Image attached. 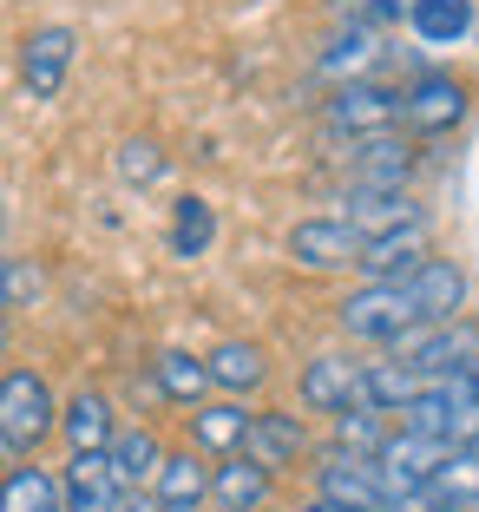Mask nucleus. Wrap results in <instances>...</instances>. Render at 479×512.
I'll return each instance as SVG.
<instances>
[{
  "label": "nucleus",
  "mask_w": 479,
  "mask_h": 512,
  "mask_svg": "<svg viewBox=\"0 0 479 512\" xmlns=\"http://www.w3.org/2000/svg\"><path fill=\"white\" fill-rule=\"evenodd\" d=\"M53 427H60V401H53L46 375H33V368H7V375H0V453L27 460Z\"/></svg>",
  "instance_id": "1"
},
{
  "label": "nucleus",
  "mask_w": 479,
  "mask_h": 512,
  "mask_svg": "<svg viewBox=\"0 0 479 512\" xmlns=\"http://www.w3.org/2000/svg\"><path fill=\"white\" fill-rule=\"evenodd\" d=\"M401 427L414 434H434L447 447H479V381L466 375H440L414 394V407L401 414Z\"/></svg>",
  "instance_id": "2"
},
{
  "label": "nucleus",
  "mask_w": 479,
  "mask_h": 512,
  "mask_svg": "<svg viewBox=\"0 0 479 512\" xmlns=\"http://www.w3.org/2000/svg\"><path fill=\"white\" fill-rule=\"evenodd\" d=\"M335 322H342V335H355V342H388V348L401 342V335L427 329L414 296H407V283H361L355 296H342Z\"/></svg>",
  "instance_id": "3"
},
{
  "label": "nucleus",
  "mask_w": 479,
  "mask_h": 512,
  "mask_svg": "<svg viewBox=\"0 0 479 512\" xmlns=\"http://www.w3.org/2000/svg\"><path fill=\"white\" fill-rule=\"evenodd\" d=\"M394 348H401V362L420 368L427 381H440V375H473V362H479V322H434V329L401 335Z\"/></svg>",
  "instance_id": "4"
},
{
  "label": "nucleus",
  "mask_w": 479,
  "mask_h": 512,
  "mask_svg": "<svg viewBox=\"0 0 479 512\" xmlns=\"http://www.w3.org/2000/svg\"><path fill=\"white\" fill-rule=\"evenodd\" d=\"M289 256H296V270H348V263H361V230L348 224V217H302L296 230H289Z\"/></svg>",
  "instance_id": "5"
},
{
  "label": "nucleus",
  "mask_w": 479,
  "mask_h": 512,
  "mask_svg": "<svg viewBox=\"0 0 479 512\" xmlns=\"http://www.w3.org/2000/svg\"><path fill=\"white\" fill-rule=\"evenodd\" d=\"M401 125V92L375 86V79H355V86H335L329 99V132H348V138H381Z\"/></svg>",
  "instance_id": "6"
},
{
  "label": "nucleus",
  "mask_w": 479,
  "mask_h": 512,
  "mask_svg": "<svg viewBox=\"0 0 479 512\" xmlns=\"http://www.w3.org/2000/svg\"><path fill=\"white\" fill-rule=\"evenodd\" d=\"M315 493L335 499L342 512H381V506H388V493H381V460H368V453H342V447L315 467Z\"/></svg>",
  "instance_id": "7"
},
{
  "label": "nucleus",
  "mask_w": 479,
  "mask_h": 512,
  "mask_svg": "<svg viewBox=\"0 0 479 512\" xmlns=\"http://www.w3.org/2000/svg\"><path fill=\"white\" fill-rule=\"evenodd\" d=\"M466 119V86L453 73H420L414 86L401 92V125L420 138H440Z\"/></svg>",
  "instance_id": "8"
},
{
  "label": "nucleus",
  "mask_w": 479,
  "mask_h": 512,
  "mask_svg": "<svg viewBox=\"0 0 479 512\" xmlns=\"http://www.w3.org/2000/svg\"><path fill=\"white\" fill-rule=\"evenodd\" d=\"M60 493H66V512H125V499H132L112 453H73L60 473Z\"/></svg>",
  "instance_id": "9"
},
{
  "label": "nucleus",
  "mask_w": 479,
  "mask_h": 512,
  "mask_svg": "<svg viewBox=\"0 0 479 512\" xmlns=\"http://www.w3.org/2000/svg\"><path fill=\"white\" fill-rule=\"evenodd\" d=\"M361 375H368V362L315 355V362L302 368V407H309V414H348V407H361Z\"/></svg>",
  "instance_id": "10"
},
{
  "label": "nucleus",
  "mask_w": 479,
  "mask_h": 512,
  "mask_svg": "<svg viewBox=\"0 0 479 512\" xmlns=\"http://www.w3.org/2000/svg\"><path fill=\"white\" fill-rule=\"evenodd\" d=\"M243 453H250L256 467H296L302 453H309V427L296 421V414H283V407H263V414H250V434H243Z\"/></svg>",
  "instance_id": "11"
},
{
  "label": "nucleus",
  "mask_w": 479,
  "mask_h": 512,
  "mask_svg": "<svg viewBox=\"0 0 479 512\" xmlns=\"http://www.w3.org/2000/svg\"><path fill=\"white\" fill-rule=\"evenodd\" d=\"M407 296H414L420 322L434 329V322H460L466 309V270L460 263H447V256H427L414 276H407Z\"/></svg>",
  "instance_id": "12"
},
{
  "label": "nucleus",
  "mask_w": 479,
  "mask_h": 512,
  "mask_svg": "<svg viewBox=\"0 0 479 512\" xmlns=\"http://www.w3.org/2000/svg\"><path fill=\"white\" fill-rule=\"evenodd\" d=\"M66 73H73V27L27 33V46H20V79H27L33 99H53V92L66 86Z\"/></svg>",
  "instance_id": "13"
},
{
  "label": "nucleus",
  "mask_w": 479,
  "mask_h": 512,
  "mask_svg": "<svg viewBox=\"0 0 479 512\" xmlns=\"http://www.w3.org/2000/svg\"><path fill=\"white\" fill-rule=\"evenodd\" d=\"M407 171H414V151L394 132L361 138L355 158H348V184H355V191H407Z\"/></svg>",
  "instance_id": "14"
},
{
  "label": "nucleus",
  "mask_w": 479,
  "mask_h": 512,
  "mask_svg": "<svg viewBox=\"0 0 479 512\" xmlns=\"http://www.w3.org/2000/svg\"><path fill=\"white\" fill-rule=\"evenodd\" d=\"M348 224L361 230V243H375V237H394V230H420L427 211L407 191H348Z\"/></svg>",
  "instance_id": "15"
},
{
  "label": "nucleus",
  "mask_w": 479,
  "mask_h": 512,
  "mask_svg": "<svg viewBox=\"0 0 479 512\" xmlns=\"http://www.w3.org/2000/svg\"><path fill=\"white\" fill-rule=\"evenodd\" d=\"M381 60H388V46H381V27H342V33L329 40V53L315 60V73L335 79V86H355V79H368Z\"/></svg>",
  "instance_id": "16"
},
{
  "label": "nucleus",
  "mask_w": 479,
  "mask_h": 512,
  "mask_svg": "<svg viewBox=\"0 0 479 512\" xmlns=\"http://www.w3.org/2000/svg\"><path fill=\"white\" fill-rule=\"evenodd\" d=\"M427 263V224L420 230H394V237H375L361 243V263L355 270L368 276V283H407V276Z\"/></svg>",
  "instance_id": "17"
},
{
  "label": "nucleus",
  "mask_w": 479,
  "mask_h": 512,
  "mask_svg": "<svg viewBox=\"0 0 479 512\" xmlns=\"http://www.w3.org/2000/svg\"><path fill=\"white\" fill-rule=\"evenodd\" d=\"M60 434L73 453H105L112 440H119V421H112V401H105L99 388H79L73 401L60 407Z\"/></svg>",
  "instance_id": "18"
},
{
  "label": "nucleus",
  "mask_w": 479,
  "mask_h": 512,
  "mask_svg": "<svg viewBox=\"0 0 479 512\" xmlns=\"http://www.w3.org/2000/svg\"><path fill=\"white\" fill-rule=\"evenodd\" d=\"M270 467H256L250 453H237V460H224V467L210 473V499L224 512H263V499H270Z\"/></svg>",
  "instance_id": "19"
},
{
  "label": "nucleus",
  "mask_w": 479,
  "mask_h": 512,
  "mask_svg": "<svg viewBox=\"0 0 479 512\" xmlns=\"http://www.w3.org/2000/svg\"><path fill=\"white\" fill-rule=\"evenodd\" d=\"M151 388L165 394V401H178V407H204V394L217 388V381H210V362H204V355L165 348V355L151 362Z\"/></svg>",
  "instance_id": "20"
},
{
  "label": "nucleus",
  "mask_w": 479,
  "mask_h": 512,
  "mask_svg": "<svg viewBox=\"0 0 479 512\" xmlns=\"http://www.w3.org/2000/svg\"><path fill=\"white\" fill-rule=\"evenodd\" d=\"M420 388H427L420 368H407V362H368V375H361V407H375V414H407Z\"/></svg>",
  "instance_id": "21"
},
{
  "label": "nucleus",
  "mask_w": 479,
  "mask_h": 512,
  "mask_svg": "<svg viewBox=\"0 0 479 512\" xmlns=\"http://www.w3.org/2000/svg\"><path fill=\"white\" fill-rule=\"evenodd\" d=\"M151 493L165 499L171 512H197V506L210 499V467L197 460V453H165V467H158Z\"/></svg>",
  "instance_id": "22"
},
{
  "label": "nucleus",
  "mask_w": 479,
  "mask_h": 512,
  "mask_svg": "<svg viewBox=\"0 0 479 512\" xmlns=\"http://www.w3.org/2000/svg\"><path fill=\"white\" fill-rule=\"evenodd\" d=\"M204 362H210V381H217V388H230V394H250V388H263V381H270V355H263L256 342H217Z\"/></svg>",
  "instance_id": "23"
},
{
  "label": "nucleus",
  "mask_w": 479,
  "mask_h": 512,
  "mask_svg": "<svg viewBox=\"0 0 479 512\" xmlns=\"http://www.w3.org/2000/svg\"><path fill=\"white\" fill-rule=\"evenodd\" d=\"M407 27L427 46H460L473 33V0H414L407 7Z\"/></svg>",
  "instance_id": "24"
},
{
  "label": "nucleus",
  "mask_w": 479,
  "mask_h": 512,
  "mask_svg": "<svg viewBox=\"0 0 479 512\" xmlns=\"http://www.w3.org/2000/svg\"><path fill=\"white\" fill-rule=\"evenodd\" d=\"M243 434H250V414L237 401H210L191 414V447L197 453H243Z\"/></svg>",
  "instance_id": "25"
},
{
  "label": "nucleus",
  "mask_w": 479,
  "mask_h": 512,
  "mask_svg": "<svg viewBox=\"0 0 479 512\" xmlns=\"http://www.w3.org/2000/svg\"><path fill=\"white\" fill-rule=\"evenodd\" d=\"M105 453H112V467H119L125 493L151 486V480H158V467H165V447H158V434H151V427H125V434L112 440Z\"/></svg>",
  "instance_id": "26"
},
{
  "label": "nucleus",
  "mask_w": 479,
  "mask_h": 512,
  "mask_svg": "<svg viewBox=\"0 0 479 512\" xmlns=\"http://www.w3.org/2000/svg\"><path fill=\"white\" fill-rule=\"evenodd\" d=\"M0 512H66V493L46 467H14L0 480Z\"/></svg>",
  "instance_id": "27"
},
{
  "label": "nucleus",
  "mask_w": 479,
  "mask_h": 512,
  "mask_svg": "<svg viewBox=\"0 0 479 512\" xmlns=\"http://www.w3.org/2000/svg\"><path fill=\"white\" fill-rule=\"evenodd\" d=\"M434 499H440V512H460V506H473L479 499V447H453L447 460L434 467Z\"/></svg>",
  "instance_id": "28"
},
{
  "label": "nucleus",
  "mask_w": 479,
  "mask_h": 512,
  "mask_svg": "<svg viewBox=\"0 0 479 512\" xmlns=\"http://www.w3.org/2000/svg\"><path fill=\"white\" fill-rule=\"evenodd\" d=\"M210 243H217V211H210L204 197H178L171 204V256H204Z\"/></svg>",
  "instance_id": "29"
},
{
  "label": "nucleus",
  "mask_w": 479,
  "mask_h": 512,
  "mask_svg": "<svg viewBox=\"0 0 479 512\" xmlns=\"http://www.w3.org/2000/svg\"><path fill=\"white\" fill-rule=\"evenodd\" d=\"M335 447L381 460V447H388V421H381L375 407H348V414H335Z\"/></svg>",
  "instance_id": "30"
},
{
  "label": "nucleus",
  "mask_w": 479,
  "mask_h": 512,
  "mask_svg": "<svg viewBox=\"0 0 479 512\" xmlns=\"http://www.w3.org/2000/svg\"><path fill=\"white\" fill-rule=\"evenodd\" d=\"M40 289H46L40 263H27V256H0V316H7V309L40 302Z\"/></svg>",
  "instance_id": "31"
},
{
  "label": "nucleus",
  "mask_w": 479,
  "mask_h": 512,
  "mask_svg": "<svg viewBox=\"0 0 479 512\" xmlns=\"http://www.w3.org/2000/svg\"><path fill=\"white\" fill-rule=\"evenodd\" d=\"M119 178L138 184V191L158 184V178H165V151L151 145V138H125V145H119Z\"/></svg>",
  "instance_id": "32"
},
{
  "label": "nucleus",
  "mask_w": 479,
  "mask_h": 512,
  "mask_svg": "<svg viewBox=\"0 0 479 512\" xmlns=\"http://www.w3.org/2000/svg\"><path fill=\"white\" fill-rule=\"evenodd\" d=\"M414 0H329V14L348 20V27H388V20H401Z\"/></svg>",
  "instance_id": "33"
},
{
  "label": "nucleus",
  "mask_w": 479,
  "mask_h": 512,
  "mask_svg": "<svg viewBox=\"0 0 479 512\" xmlns=\"http://www.w3.org/2000/svg\"><path fill=\"white\" fill-rule=\"evenodd\" d=\"M125 512H171V506L158 493H132V499H125Z\"/></svg>",
  "instance_id": "34"
},
{
  "label": "nucleus",
  "mask_w": 479,
  "mask_h": 512,
  "mask_svg": "<svg viewBox=\"0 0 479 512\" xmlns=\"http://www.w3.org/2000/svg\"><path fill=\"white\" fill-rule=\"evenodd\" d=\"M296 512H342V506H335V499H322V493H315L309 506H296Z\"/></svg>",
  "instance_id": "35"
},
{
  "label": "nucleus",
  "mask_w": 479,
  "mask_h": 512,
  "mask_svg": "<svg viewBox=\"0 0 479 512\" xmlns=\"http://www.w3.org/2000/svg\"><path fill=\"white\" fill-rule=\"evenodd\" d=\"M460 512H479V499H473V506H460Z\"/></svg>",
  "instance_id": "36"
},
{
  "label": "nucleus",
  "mask_w": 479,
  "mask_h": 512,
  "mask_svg": "<svg viewBox=\"0 0 479 512\" xmlns=\"http://www.w3.org/2000/svg\"><path fill=\"white\" fill-rule=\"evenodd\" d=\"M0 230H7V211H0Z\"/></svg>",
  "instance_id": "37"
},
{
  "label": "nucleus",
  "mask_w": 479,
  "mask_h": 512,
  "mask_svg": "<svg viewBox=\"0 0 479 512\" xmlns=\"http://www.w3.org/2000/svg\"><path fill=\"white\" fill-rule=\"evenodd\" d=\"M0 342H7V329H0Z\"/></svg>",
  "instance_id": "38"
},
{
  "label": "nucleus",
  "mask_w": 479,
  "mask_h": 512,
  "mask_svg": "<svg viewBox=\"0 0 479 512\" xmlns=\"http://www.w3.org/2000/svg\"><path fill=\"white\" fill-rule=\"evenodd\" d=\"M0 480H7V473H0Z\"/></svg>",
  "instance_id": "39"
}]
</instances>
